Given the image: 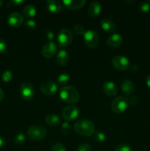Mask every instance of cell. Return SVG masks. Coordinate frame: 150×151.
Instances as JSON below:
<instances>
[{
    "instance_id": "1",
    "label": "cell",
    "mask_w": 150,
    "mask_h": 151,
    "mask_svg": "<svg viewBox=\"0 0 150 151\" xmlns=\"http://www.w3.org/2000/svg\"><path fill=\"white\" fill-rule=\"evenodd\" d=\"M74 129L76 134L84 137H90L95 132V126L88 119H79L74 125Z\"/></svg>"
},
{
    "instance_id": "2",
    "label": "cell",
    "mask_w": 150,
    "mask_h": 151,
    "mask_svg": "<svg viewBox=\"0 0 150 151\" xmlns=\"http://www.w3.org/2000/svg\"><path fill=\"white\" fill-rule=\"evenodd\" d=\"M60 97L63 102L69 104L77 103L79 99V94L77 90L73 86H63L60 91Z\"/></svg>"
},
{
    "instance_id": "3",
    "label": "cell",
    "mask_w": 150,
    "mask_h": 151,
    "mask_svg": "<svg viewBox=\"0 0 150 151\" xmlns=\"http://www.w3.org/2000/svg\"><path fill=\"white\" fill-rule=\"evenodd\" d=\"M46 129L42 125H32L27 130L28 137L33 141H39L46 136Z\"/></svg>"
},
{
    "instance_id": "4",
    "label": "cell",
    "mask_w": 150,
    "mask_h": 151,
    "mask_svg": "<svg viewBox=\"0 0 150 151\" xmlns=\"http://www.w3.org/2000/svg\"><path fill=\"white\" fill-rule=\"evenodd\" d=\"M129 106V100L126 97L119 96L112 101L111 109L116 114H121L124 112Z\"/></svg>"
},
{
    "instance_id": "5",
    "label": "cell",
    "mask_w": 150,
    "mask_h": 151,
    "mask_svg": "<svg viewBox=\"0 0 150 151\" xmlns=\"http://www.w3.org/2000/svg\"><path fill=\"white\" fill-rule=\"evenodd\" d=\"M57 44L60 47H66L71 44L73 41V33L67 28L62 29L57 37Z\"/></svg>"
},
{
    "instance_id": "6",
    "label": "cell",
    "mask_w": 150,
    "mask_h": 151,
    "mask_svg": "<svg viewBox=\"0 0 150 151\" xmlns=\"http://www.w3.org/2000/svg\"><path fill=\"white\" fill-rule=\"evenodd\" d=\"M84 41L89 48L94 49L98 46L99 43V37L96 32L92 29L85 31L84 34Z\"/></svg>"
},
{
    "instance_id": "7",
    "label": "cell",
    "mask_w": 150,
    "mask_h": 151,
    "mask_svg": "<svg viewBox=\"0 0 150 151\" xmlns=\"http://www.w3.org/2000/svg\"><path fill=\"white\" fill-rule=\"evenodd\" d=\"M79 115V109L76 106L71 105L66 106L62 111V117L66 121L74 120Z\"/></svg>"
},
{
    "instance_id": "8",
    "label": "cell",
    "mask_w": 150,
    "mask_h": 151,
    "mask_svg": "<svg viewBox=\"0 0 150 151\" xmlns=\"http://www.w3.org/2000/svg\"><path fill=\"white\" fill-rule=\"evenodd\" d=\"M20 95L24 100H30L35 96V89L30 83L25 82L22 83L20 86Z\"/></svg>"
},
{
    "instance_id": "9",
    "label": "cell",
    "mask_w": 150,
    "mask_h": 151,
    "mask_svg": "<svg viewBox=\"0 0 150 151\" xmlns=\"http://www.w3.org/2000/svg\"><path fill=\"white\" fill-rule=\"evenodd\" d=\"M112 64L118 70L124 71L129 67L130 63H129V59L125 56L118 55L113 58Z\"/></svg>"
},
{
    "instance_id": "10",
    "label": "cell",
    "mask_w": 150,
    "mask_h": 151,
    "mask_svg": "<svg viewBox=\"0 0 150 151\" xmlns=\"http://www.w3.org/2000/svg\"><path fill=\"white\" fill-rule=\"evenodd\" d=\"M41 92L45 95H54L57 91V86L53 81H45L40 86Z\"/></svg>"
},
{
    "instance_id": "11",
    "label": "cell",
    "mask_w": 150,
    "mask_h": 151,
    "mask_svg": "<svg viewBox=\"0 0 150 151\" xmlns=\"http://www.w3.org/2000/svg\"><path fill=\"white\" fill-rule=\"evenodd\" d=\"M41 52L45 58H51L57 52V45L53 41H49L44 45Z\"/></svg>"
},
{
    "instance_id": "12",
    "label": "cell",
    "mask_w": 150,
    "mask_h": 151,
    "mask_svg": "<svg viewBox=\"0 0 150 151\" xmlns=\"http://www.w3.org/2000/svg\"><path fill=\"white\" fill-rule=\"evenodd\" d=\"M23 17H22L21 15L19 13H16V12H14V13H10L8 16V18H7V23L12 27H19L23 23Z\"/></svg>"
},
{
    "instance_id": "13",
    "label": "cell",
    "mask_w": 150,
    "mask_h": 151,
    "mask_svg": "<svg viewBox=\"0 0 150 151\" xmlns=\"http://www.w3.org/2000/svg\"><path fill=\"white\" fill-rule=\"evenodd\" d=\"M103 91L109 97H113L118 93L117 86L113 81H106L103 83Z\"/></svg>"
},
{
    "instance_id": "14",
    "label": "cell",
    "mask_w": 150,
    "mask_h": 151,
    "mask_svg": "<svg viewBox=\"0 0 150 151\" xmlns=\"http://www.w3.org/2000/svg\"><path fill=\"white\" fill-rule=\"evenodd\" d=\"M86 1L85 0H64L63 4L66 9L69 10H76L81 8L85 5Z\"/></svg>"
},
{
    "instance_id": "15",
    "label": "cell",
    "mask_w": 150,
    "mask_h": 151,
    "mask_svg": "<svg viewBox=\"0 0 150 151\" xmlns=\"http://www.w3.org/2000/svg\"><path fill=\"white\" fill-rule=\"evenodd\" d=\"M123 42V38L120 34L114 33L107 39V44L111 47H119Z\"/></svg>"
},
{
    "instance_id": "16",
    "label": "cell",
    "mask_w": 150,
    "mask_h": 151,
    "mask_svg": "<svg viewBox=\"0 0 150 151\" xmlns=\"http://www.w3.org/2000/svg\"><path fill=\"white\" fill-rule=\"evenodd\" d=\"M69 60V55L67 52L64 50H61L58 52L56 57V61L60 66H66Z\"/></svg>"
},
{
    "instance_id": "17",
    "label": "cell",
    "mask_w": 150,
    "mask_h": 151,
    "mask_svg": "<svg viewBox=\"0 0 150 151\" xmlns=\"http://www.w3.org/2000/svg\"><path fill=\"white\" fill-rule=\"evenodd\" d=\"M101 11V4H100L99 2H98V1H94V2L91 3L88 9V14H89V16H91V17H95V16L99 15Z\"/></svg>"
},
{
    "instance_id": "18",
    "label": "cell",
    "mask_w": 150,
    "mask_h": 151,
    "mask_svg": "<svg viewBox=\"0 0 150 151\" xmlns=\"http://www.w3.org/2000/svg\"><path fill=\"white\" fill-rule=\"evenodd\" d=\"M101 27L104 31L108 32H114L116 29V25L109 19H103L101 21Z\"/></svg>"
},
{
    "instance_id": "19",
    "label": "cell",
    "mask_w": 150,
    "mask_h": 151,
    "mask_svg": "<svg viewBox=\"0 0 150 151\" xmlns=\"http://www.w3.org/2000/svg\"><path fill=\"white\" fill-rule=\"evenodd\" d=\"M121 89L125 95H130L134 91V84L129 80H124L121 83Z\"/></svg>"
},
{
    "instance_id": "20",
    "label": "cell",
    "mask_w": 150,
    "mask_h": 151,
    "mask_svg": "<svg viewBox=\"0 0 150 151\" xmlns=\"http://www.w3.org/2000/svg\"><path fill=\"white\" fill-rule=\"evenodd\" d=\"M47 9L52 13H59L62 10V5L59 1L55 0H49L46 2Z\"/></svg>"
},
{
    "instance_id": "21",
    "label": "cell",
    "mask_w": 150,
    "mask_h": 151,
    "mask_svg": "<svg viewBox=\"0 0 150 151\" xmlns=\"http://www.w3.org/2000/svg\"><path fill=\"white\" fill-rule=\"evenodd\" d=\"M45 122L49 126H57L61 123V118L55 114H50L46 116Z\"/></svg>"
},
{
    "instance_id": "22",
    "label": "cell",
    "mask_w": 150,
    "mask_h": 151,
    "mask_svg": "<svg viewBox=\"0 0 150 151\" xmlns=\"http://www.w3.org/2000/svg\"><path fill=\"white\" fill-rule=\"evenodd\" d=\"M36 8H35V6L32 5V4L26 5V7L24 8L23 10L24 15L26 18H29V19L33 18L34 16L36 15Z\"/></svg>"
},
{
    "instance_id": "23",
    "label": "cell",
    "mask_w": 150,
    "mask_h": 151,
    "mask_svg": "<svg viewBox=\"0 0 150 151\" xmlns=\"http://www.w3.org/2000/svg\"><path fill=\"white\" fill-rule=\"evenodd\" d=\"M70 81V75L66 73L60 74L57 78V84L60 86H65L68 84Z\"/></svg>"
},
{
    "instance_id": "24",
    "label": "cell",
    "mask_w": 150,
    "mask_h": 151,
    "mask_svg": "<svg viewBox=\"0 0 150 151\" xmlns=\"http://www.w3.org/2000/svg\"><path fill=\"white\" fill-rule=\"evenodd\" d=\"M93 135H94V139L97 142H104L106 139L105 134L101 131H95Z\"/></svg>"
},
{
    "instance_id": "25",
    "label": "cell",
    "mask_w": 150,
    "mask_h": 151,
    "mask_svg": "<svg viewBox=\"0 0 150 151\" xmlns=\"http://www.w3.org/2000/svg\"><path fill=\"white\" fill-rule=\"evenodd\" d=\"M13 73L10 70H5L1 75V80L4 83H9L13 78Z\"/></svg>"
},
{
    "instance_id": "26",
    "label": "cell",
    "mask_w": 150,
    "mask_h": 151,
    "mask_svg": "<svg viewBox=\"0 0 150 151\" xmlns=\"http://www.w3.org/2000/svg\"><path fill=\"white\" fill-rule=\"evenodd\" d=\"M139 10L141 13H147L150 11V3L149 1H143L140 4Z\"/></svg>"
},
{
    "instance_id": "27",
    "label": "cell",
    "mask_w": 150,
    "mask_h": 151,
    "mask_svg": "<svg viewBox=\"0 0 150 151\" xmlns=\"http://www.w3.org/2000/svg\"><path fill=\"white\" fill-rule=\"evenodd\" d=\"M13 141H14L15 144L18 145L23 144L25 141V134L24 133H19L15 137Z\"/></svg>"
},
{
    "instance_id": "28",
    "label": "cell",
    "mask_w": 150,
    "mask_h": 151,
    "mask_svg": "<svg viewBox=\"0 0 150 151\" xmlns=\"http://www.w3.org/2000/svg\"><path fill=\"white\" fill-rule=\"evenodd\" d=\"M61 132L64 135H69L71 132V125L68 122H65L61 125Z\"/></svg>"
},
{
    "instance_id": "29",
    "label": "cell",
    "mask_w": 150,
    "mask_h": 151,
    "mask_svg": "<svg viewBox=\"0 0 150 151\" xmlns=\"http://www.w3.org/2000/svg\"><path fill=\"white\" fill-rule=\"evenodd\" d=\"M74 31L75 33L78 35H84L85 34V28L81 24H76L74 27Z\"/></svg>"
},
{
    "instance_id": "30",
    "label": "cell",
    "mask_w": 150,
    "mask_h": 151,
    "mask_svg": "<svg viewBox=\"0 0 150 151\" xmlns=\"http://www.w3.org/2000/svg\"><path fill=\"white\" fill-rule=\"evenodd\" d=\"M114 151H132V149L131 146H129V145L121 144L116 146Z\"/></svg>"
},
{
    "instance_id": "31",
    "label": "cell",
    "mask_w": 150,
    "mask_h": 151,
    "mask_svg": "<svg viewBox=\"0 0 150 151\" xmlns=\"http://www.w3.org/2000/svg\"><path fill=\"white\" fill-rule=\"evenodd\" d=\"M51 151H67V149L66 148V147L63 144L55 143L51 147Z\"/></svg>"
},
{
    "instance_id": "32",
    "label": "cell",
    "mask_w": 150,
    "mask_h": 151,
    "mask_svg": "<svg viewBox=\"0 0 150 151\" xmlns=\"http://www.w3.org/2000/svg\"><path fill=\"white\" fill-rule=\"evenodd\" d=\"M25 27L29 29H35L37 27L36 22L32 19H28L26 22H25Z\"/></svg>"
},
{
    "instance_id": "33",
    "label": "cell",
    "mask_w": 150,
    "mask_h": 151,
    "mask_svg": "<svg viewBox=\"0 0 150 151\" xmlns=\"http://www.w3.org/2000/svg\"><path fill=\"white\" fill-rule=\"evenodd\" d=\"M77 151H91V147L88 144L84 143L78 147Z\"/></svg>"
},
{
    "instance_id": "34",
    "label": "cell",
    "mask_w": 150,
    "mask_h": 151,
    "mask_svg": "<svg viewBox=\"0 0 150 151\" xmlns=\"http://www.w3.org/2000/svg\"><path fill=\"white\" fill-rule=\"evenodd\" d=\"M7 51V44L5 41L0 38V53H4Z\"/></svg>"
},
{
    "instance_id": "35",
    "label": "cell",
    "mask_w": 150,
    "mask_h": 151,
    "mask_svg": "<svg viewBox=\"0 0 150 151\" xmlns=\"http://www.w3.org/2000/svg\"><path fill=\"white\" fill-rule=\"evenodd\" d=\"M46 37L47 39L49 40V41H52L53 38L54 37V34L51 29H47L46 31Z\"/></svg>"
},
{
    "instance_id": "36",
    "label": "cell",
    "mask_w": 150,
    "mask_h": 151,
    "mask_svg": "<svg viewBox=\"0 0 150 151\" xmlns=\"http://www.w3.org/2000/svg\"><path fill=\"white\" fill-rule=\"evenodd\" d=\"M23 2V0H12V1H10V4H13V6H19Z\"/></svg>"
},
{
    "instance_id": "37",
    "label": "cell",
    "mask_w": 150,
    "mask_h": 151,
    "mask_svg": "<svg viewBox=\"0 0 150 151\" xmlns=\"http://www.w3.org/2000/svg\"><path fill=\"white\" fill-rule=\"evenodd\" d=\"M4 145H5V141H4V139L0 136V148H2Z\"/></svg>"
},
{
    "instance_id": "38",
    "label": "cell",
    "mask_w": 150,
    "mask_h": 151,
    "mask_svg": "<svg viewBox=\"0 0 150 151\" xmlns=\"http://www.w3.org/2000/svg\"><path fill=\"white\" fill-rule=\"evenodd\" d=\"M146 83L147 86L150 88V75H149L146 78Z\"/></svg>"
},
{
    "instance_id": "39",
    "label": "cell",
    "mask_w": 150,
    "mask_h": 151,
    "mask_svg": "<svg viewBox=\"0 0 150 151\" xmlns=\"http://www.w3.org/2000/svg\"><path fill=\"white\" fill-rule=\"evenodd\" d=\"M4 91H3V90L0 88V102L2 101L3 99H4Z\"/></svg>"
},
{
    "instance_id": "40",
    "label": "cell",
    "mask_w": 150,
    "mask_h": 151,
    "mask_svg": "<svg viewBox=\"0 0 150 151\" xmlns=\"http://www.w3.org/2000/svg\"><path fill=\"white\" fill-rule=\"evenodd\" d=\"M2 4H3V1H1V0H0V7H1V6H2Z\"/></svg>"
}]
</instances>
